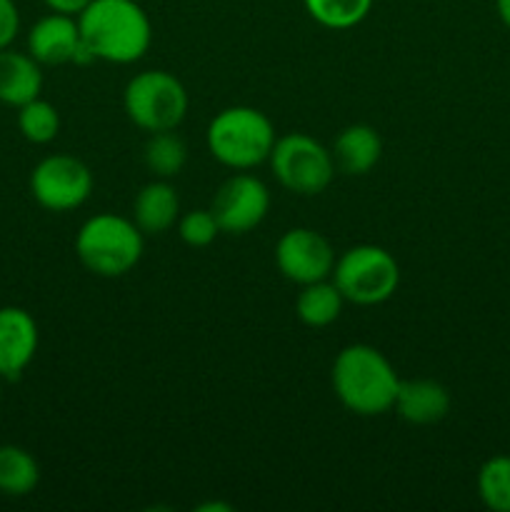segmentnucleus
<instances>
[{
  "instance_id": "nucleus-1",
  "label": "nucleus",
  "mask_w": 510,
  "mask_h": 512,
  "mask_svg": "<svg viewBox=\"0 0 510 512\" xmlns=\"http://www.w3.org/2000/svg\"><path fill=\"white\" fill-rule=\"evenodd\" d=\"M78 28L93 60L118 65L143 58L153 40L148 13L135 0H90L78 15Z\"/></svg>"
},
{
  "instance_id": "nucleus-2",
  "label": "nucleus",
  "mask_w": 510,
  "mask_h": 512,
  "mask_svg": "<svg viewBox=\"0 0 510 512\" xmlns=\"http://www.w3.org/2000/svg\"><path fill=\"white\" fill-rule=\"evenodd\" d=\"M333 390L340 403L355 415H383L393 410L400 378L378 348L365 343L348 345L333 363Z\"/></svg>"
},
{
  "instance_id": "nucleus-3",
  "label": "nucleus",
  "mask_w": 510,
  "mask_h": 512,
  "mask_svg": "<svg viewBox=\"0 0 510 512\" xmlns=\"http://www.w3.org/2000/svg\"><path fill=\"white\" fill-rule=\"evenodd\" d=\"M75 255L93 275L120 278L143 258V233L133 220L115 213L93 215L75 235Z\"/></svg>"
},
{
  "instance_id": "nucleus-4",
  "label": "nucleus",
  "mask_w": 510,
  "mask_h": 512,
  "mask_svg": "<svg viewBox=\"0 0 510 512\" xmlns=\"http://www.w3.org/2000/svg\"><path fill=\"white\" fill-rule=\"evenodd\" d=\"M205 140L218 163L233 170H250L270 158L278 138L268 115L250 105H233L210 120Z\"/></svg>"
},
{
  "instance_id": "nucleus-5",
  "label": "nucleus",
  "mask_w": 510,
  "mask_h": 512,
  "mask_svg": "<svg viewBox=\"0 0 510 512\" xmlns=\"http://www.w3.org/2000/svg\"><path fill=\"white\" fill-rule=\"evenodd\" d=\"M333 283L343 293L345 303L380 305L398 290L400 268L380 245H355L335 260Z\"/></svg>"
},
{
  "instance_id": "nucleus-6",
  "label": "nucleus",
  "mask_w": 510,
  "mask_h": 512,
  "mask_svg": "<svg viewBox=\"0 0 510 512\" xmlns=\"http://www.w3.org/2000/svg\"><path fill=\"white\" fill-rule=\"evenodd\" d=\"M128 118L148 133L175 130L188 113V90L168 70H143L125 85Z\"/></svg>"
},
{
  "instance_id": "nucleus-7",
  "label": "nucleus",
  "mask_w": 510,
  "mask_h": 512,
  "mask_svg": "<svg viewBox=\"0 0 510 512\" xmlns=\"http://www.w3.org/2000/svg\"><path fill=\"white\" fill-rule=\"evenodd\" d=\"M268 160L278 183L295 195L323 193L335 175L333 153L305 133L275 140Z\"/></svg>"
},
{
  "instance_id": "nucleus-8",
  "label": "nucleus",
  "mask_w": 510,
  "mask_h": 512,
  "mask_svg": "<svg viewBox=\"0 0 510 512\" xmlns=\"http://www.w3.org/2000/svg\"><path fill=\"white\" fill-rule=\"evenodd\" d=\"M30 193L40 208L50 213H68L90 198L93 173L73 155H48L30 173Z\"/></svg>"
},
{
  "instance_id": "nucleus-9",
  "label": "nucleus",
  "mask_w": 510,
  "mask_h": 512,
  "mask_svg": "<svg viewBox=\"0 0 510 512\" xmlns=\"http://www.w3.org/2000/svg\"><path fill=\"white\" fill-rule=\"evenodd\" d=\"M210 210L218 220L220 233L245 235L258 228L268 215L270 193L263 180L248 173H238L220 185Z\"/></svg>"
},
{
  "instance_id": "nucleus-10",
  "label": "nucleus",
  "mask_w": 510,
  "mask_h": 512,
  "mask_svg": "<svg viewBox=\"0 0 510 512\" xmlns=\"http://www.w3.org/2000/svg\"><path fill=\"white\" fill-rule=\"evenodd\" d=\"M275 263L290 283L308 285L333 275L335 253L328 240L310 228H293L275 245Z\"/></svg>"
},
{
  "instance_id": "nucleus-11",
  "label": "nucleus",
  "mask_w": 510,
  "mask_h": 512,
  "mask_svg": "<svg viewBox=\"0 0 510 512\" xmlns=\"http://www.w3.org/2000/svg\"><path fill=\"white\" fill-rule=\"evenodd\" d=\"M28 53L40 65H85L93 60L80 38L78 18L53 10L28 30Z\"/></svg>"
},
{
  "instance_id": "nucleus-12",
  "label": "nucleus",
  "mask_w": 510,
  "mask_h": 512,
  "mask_svg": "<svg viewBox=\"0 0 510 512\" xmlns=\"http://www.w3.org/2000/svg\"><path fill=\"white\" fill-rule=\"evenodd\" d=\"M38 323L25 308H0V378L18 380L38 353Z\"/></svg>"
},
{
  "instance_id": "nucleus-13",
  "label": "nucleus",
  "mask_w": 510,
  "mask_h": 512,
  "mask_svg": "<svg viewBox=\"0 0 510 512\" xmlns=\"http://www.w3.org/2000/svg\"><path fill=\"white\" fill-rule=\"evenodd\" d=\"M393 408L405 423L433 425L450 413V393L438 380H400Z\"/></svg>"
},
{
  "instance_id": "nucleus-14",
  "label": "nucleus",
  "mask_w": 510,
  "mask_h": 512,
  "mask_svg": "<svg viewBox=\"0 0 510 512\" xmlns=\"http://www.w3.org/2000/svg\"><path fill=\"white\" fill-rule=\"evenodd\" d=\"M43 90V70L30 53L3 48L0 50V103L20 105L40 98Z\"/></svg>"
},
{
  "instance_id": "nucleus-15",
  "label": "nucleus",
  "mask_w": 510,
  "mask_h": 512,
  "mask_svg": "<svg viewBox=\"0 0 510 512\" xmlns=\"http://www.w3.org/2000/svg\"><path fill=\"white\" fill-rule=\"evenodd\" d=\"M180 200L168 180L155 178L143 185L133 200V223L143 235H160L178 225Z\"/></svg>"
},
{
  "instance_id": "nucleus-16",
  "label": "nucleus",
  "mask_w": 510,
  "mask_h": 512,
  "mask_svg": "<svg viewBox=\"0 0 510 512\" xmlns=\"http://www.w3.org/2000/svg\"><path fill=\"white\" fill-rule=\"evenodd\" d=\"M330 153H333L335 168L340 173L365 175L378 165L380 155H383V140L375 128L355 123L340 130Z\"/></svg>"
},
{
  "instance_id": "nucleus-17",
  "label": "nucleus",
  "mask_w": 510,
  "mask_h": 512,
  "mask_svg": "<svg viewBox=\"0 0 510 512\" xmlns=\"http://www.w3.org/2000/svg\"><path fill=\"white\" fill-rule=\"evenodd\" d=\"M298 300H295V313L308 328H325L335 323L343 313V293L333 280H315V283L300 285Z\"/></svg>"
},
{
  "instance_id": "nucleus-18",
  "label": "nucleus",
  "mask_w": 510,
  "mask_h": 512,
  "mask_svg": "<svg viewBox=\"0 0 510 512\" xmlns=\"http://www.w3.org/2000/svg\"><path fill=\"white\" fill-rule=\"evenodd\" d=\"M40 483V465L20 445H0V493L25 498Z\"/></svg>"
},
{
  "instance_id": "nucleus-19",
  "label": "nucleus",
  "mask_w": 510,
  "mask_h": 512,
  "mask_svg": "<svg viewBox=\"0 0 510 512\" xmlns=\"http://www.w3.org/2000/svg\"><path fill=\"white\" fill-rule=\"evenodd\" d=\"M145 168L160 180H170L185 168L188 160V148H185L183 138L175 135V130H160V133H150L148 143L143 150Z\"/></svg>"
},
{
  "instance_id": "nucleus-20",
  "label": "nucleus",
  "mask_w": 510,
  "mask_h": 512,
  "mask_svg": "<svg viewBox=\"0 0 510 512\" xmlns=\"http://www.w3.org/2000/svg\"><path fill=\"white\" fill-rule=\"evenodd\" d=\"M315 23L330 30H348L368 18L375 0H303Z\"/></svg>"
},
{
  "instance_id": "nucleus-21",
  "label": "nucleus",
  "mask_w": 510,
  "mask_h": 512,
  "mask_svg": "<svg viewBox=\"0 0 510 512\" xmlns=\"http://www.w3.org/2000/svg\"><path fill=\"white\" fill-rule=\"evenodd\" d=\"M18 130L28 143H53L60 133V113L53 103L35 98L18 108Z\"/></svg>"
},
{
  "instance_id": "nucleus-22",
  "label": "nucleus",
  "mask_w": 510,
  "mask_h": 512,
  "mask_svg": "<svg viewBox=\"0 0 510 512\" xmlns=\"http://www.w3.org/2000/svg\"><path fill=\"white\" fill-rule=\"evenodd\" d=\"M478 495L485 508L510 512V455L485 460L478 473Z\"/></svg>"
},
{
  "instance_id": "nucleus-23",
  "label": "nucleus",
  "mask_w": 510,
  "mask_h": 512,
  "mask_svg": "<svg viewBox=\"0 0 510 512\" xmlns=\"http://www.w3.org/2000/svg\"><path fill=\"white\" fill-rule=\"evenodd\" d=\"M178 235L190 248H208L220 235V225L215 220L213 210H190L183 218H178Z\"/></svg>"
},
{
  "instance_id": "nucleus-24",
  "label": "nucleus",
  "mask_w": 510,
  "mask_h": 512,
  "mask_svg": "<svg viewBox=\"0 0 510 512\" xmlns=\"http://www.w3.org/2000/svg\"><path fill=\"white\" fill-rule=\"evenodd\" d=\"M20 30V13L15 0H0V50L10 48L13 40L18 38Z\"/></svg>"
},
{
  "instance_id": "nucleus-25",
  "label": "nucleus",
  "mask_w": 510,
  "mask_h": 512,
  "mask_svg": "<svg viewBox=\"0 0 510 512\" xmlns=\"http://www.w3.org/2000/svg\"><path fill=\"white\" fill-rule=\"evenodd\" d=\"M53 13H65V15H75L78 18L85 8H88L90 0H43Z\"/></svg>"
},
{
  "instance_id": "nucleus-26",
  "label": "nucleus",
  "mask_w": 510,
  "mask_h": 512,
  "mask_svg": "<svg viewBox=\"0 0 510 512\" xmlns=\"http://www.w3.org/2000/svg\"><path fill=\"white\" fill-rule=\"evenodd\" d=\"M495 10H498L500 20L510 28V0H495Z\"/></svg>"
},
{
  "instance_id": "nucleus-27",
  "label": "nucleus",
  "mask_w": 510,
  "mask_h": 512,
  "mask_svg": "<svg viewBox=\"0 0 510 512\" xmlns=\"http://www.w3.org/2000/svg\"><path fill=\"white\" fill-rule=\"evenodd\" d=\"M0 400H3V378H0Z\"/></svg>"
}]
</instances>
